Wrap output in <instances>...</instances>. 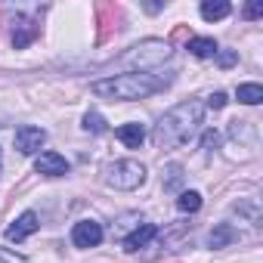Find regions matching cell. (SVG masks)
Masks as SVG:
<instances>
[{"instance_id": "cell-1", "label": "cell", "mask_w": 263, "mask_h": 263, "mask_svg": "<svg viewBox=\"0 0 263 263\" xmlns=\"http://www.w3.org/2000/svg\"><path fill=\"white\" fill-rule=\"evenodd\" d=\"M201 124H204V105L195 102V99L180 102V105H174V108L155 124L152 143H155L158 149H177V146L189 143V140L198 134Z\"/></svg>"}, {"instance_id": "cell-2", "label": "cell", "mask_w": 263, "mask_h": 263, "mask_svg": "<svg viewBox=\"0 0 263 263\" xmlns=\"http://www.w3.org/2000/svg\"><path fill=\"white\" fill-rule=\"evenodd\" d=\"M164 87L161 78L152 74H137V71H127V74H111L105 81H96L90 90L102 99H115V102H130V99H146L152 93H158Z\"/></svg>"}, {"instance_id": "cell-3", "label": "cell", "mask_w": 263, "mask_h": 263, "mask_svg": "<svg viewBox=\"0 0 263 263\" xmlns=\"http://www.w3.org/2000/svg\"><path fill=\"white\" fill-rule=\"evenodd\" d=\"M105 183L111 189H121V192H130V189H137L146 183V167L134 158H121L115 164H108L105 171Z\"/></svg>"}, {"instance_id": "cell-4", "label": "cell", "mask_w": 263, "mask_h": 263, "mask_svg": "<svg viewBox=\"0 0 263 263\" xmlns=\"http://www.w3.org/2000/svg\"><path fill=\"white\" fill-rule=\"evenodd\" d=\"M171 53H174L171 44H164V41H158V37H149V41H140L124 59H127V65H134V68L143 71V68H155V65L167 62Z\"/></svg>"}, {"instance_id": "cell-5", "label": "cell", "mask_w": 263, "mask_h": 263, "mask_svg": "<svg viewBox=\"0 0 263 263\" xmlns=\"http://www.w3.org/2000/svg\"><path fill=\"white\" fill-rule=\"evenodd\" d=\"M44 143H47V130H44V127H31V124H25V127L16 130V149H19L22 155H34V152H41Z\"/></svg>"}, {"instance_id": "cell-6", "label": "cell", "mask_w": 263, "mask_h": 263, "mask_svg": "<svg viewBox=\"0 0 263 263\" xmlns=\"http://www.w3.org/2000/svg\"><path fill=\"white\" fill-rule=\"evenodd\" d=\"M102 226L96 223V220H81V223H74V229H71V241L78 245V248H96L99 241H102Z\"/></svg>"}, {"instance_id": "cell-7", "label": "cell", "mask_w": 263, "mask_h": 263, "mask_svg": "<svg viewBox=\"0 0 263 263\" xmlns=\"http://www.w3.org/2000/svg\"><path fill=\"white\" fill-rule=\"evenodd\" d=\"M155 238H158V226H155V223H140L134 232L124 238V251H127V254H137V251L149 248Z\"/></svg>"}, {"instance_id": "cell-8", "label": "cell", "mask_w": 263, "mask_h": 263, "mask_svg": "<svg viewBox=\"0 0 263 263\" xmlns=\"http://www.w3.org/2000/svg\"><path fill=\"white\" fill-rule=\"evenodd\" d=\"M37 229H41V217H37L34 211H25L22 217L13 220V226H7V238H10V241H25V238L34 235Z\"/></svg>"}, {"instance_id": "cell-9", "label": "cell", "mask_w": 263, "mask_h": 263, "mask_svg": "<svg viewBox=\"0 0 263 263\" xmlns=\"http://www.w3.org/2000/svg\"><path fill=\"white\" fill-rule=\"evenodd\" d=\"M34 171L41 177H65L68 174V161L59 152H41L37 161H34Z\"/></svg>"}, {"instance_id": "cell-10", "label": "cell", "mask_w": 263, "mask_h": 263, "mask_svg": "<svg viewBox=\"0 0 263 263\" xmlns=\"http://www.w3.org/2000/svg\"><path fill=\"white\" fill-rule=\"evenodd\" d=\"M34 37H37V25L31 19H25V16H16L13 19V47L16 50H25Z\"/></svg>"}, {"instance_id": "cell-11", "label": "cell", "mask_w": 263, "mask_h": 263, "mask_svg": "<svg viewBox=\"0 0 263 263\" xmlns=\"http://www.w3.org/2000/svg\"><path fill=\"white\" fill-rule=\"evenodd\" d=\"M115 137H118L127 149H140L143 140H146V127H143V124H121V127L115 130Z\"/></svg>"}, {"instance_id": "cell-12", "label": "cell", "mask_w": 263, "mask_h": 263, "mask_svg": "<svg viewBox=\"0 0 263 263\" xmlns=\"http://www.w3.org/2000/svg\"><path fill=\"white\" fill-rule=\"evenodd\" d=\"M238 238V232L232 229V223H217L214 229H211V235H208V245L211 248H226V245H232Z\"/></svg>"}, {"instance_id": "cell-13", "label": "cell", "mask_w": 263, "mask_h": 263, "mask_svg": "<svg viewBox=\"0 0 263 263\" xmlns=\"http://www.w3.org/2000/svg\"><path fill=\"white\" fill-rule=\"evenodd\" d=\"M229 13H232V7L226 4V0H204L201 4V19H208V22H220Z\"/></svg>"}, {"instance_id": "cell-14", "label": "cell", "mask_w": 263, "mask_h": 263, "mask_svg": "<svg viewBox=\"0 0 263 263\" xmlns=\"http://www.w3.org/2000/svg\"><path fill=\"white\" fill-rule=\"evenodd\" d=\"M217 41L214 37H192L189 41V53L192 56H198V59H211V56H217Z\"/></svg>"}, {"instance_id": "cell-15", "label": "cell", "mask_w": 263, "mask_h": 263, "mask_svg": "<svg viewBox=\"0 0 263 263\" xmlns=\"http://www.w3.org/2000/svg\"><path fill=\"white\" fill-rule=\"evenodd\" d=\"M235 96H238V102H245V105H257V102H263V87H260V84H238Z\"/></svg>"}, {"instance_id": "cell-16", "label": "cell", "mask_w": 263, "mask_h": 263, "mask_svg": "<svg viewBox=\"0 0 263 263\" xmlns=\"http://www.w3.org/2000/svg\"><path fill=\"white\" fill-rule=\"evenodd\" d=\"M177 208H180L183 214H195V211L201 208V195H198L195 189H189V192H180V198H177Z\"/></svg>"}, {"instance_id": "cell-17", "label": "cell", "mask_w": 263, "mask_h": 263, "mask_svg": "<svg viewBox=\"0 0 263 263\" xmlns=\"http://www.w3.org/2000/svg\"><path fill=\"white\" fill-rule=\"evenodd\" d=\"M84 130H90V134H105V118L99 111H87L84 115Z\"/></svg>"}, {"instance_id": "cell-18", "label": "cell", "mask_w": 263, "mask_h": 263, "mask_svg": "<svg viewBox=\"0 0 263 263\" xmlns=\"http://www.w3.org/2000/svg\"><path fill=\"white\" fill-rule=\"evenodd\" d=\"M180 183H183V167L180 164H171L167 167V177H164V189H180Z\"/></svg>"}, {"instance_id": "cell-19", "label": "cell", "mask_w": 263, "mask_h": 263, "mask_svg": "<svg viewBox=\"0 0 263 263\" xmlns=\"http://www.w3.org/2000/svg\"><path fill=\"white\" fill-rule=\"evenodd\" d=\"M220 140H223V137L217 134V130H204V137H201V149H204V152H217V149H220Z\"/></svg>"}, {"instance_id": "cell-20", "label": "cell", "mask_w": 263, "mask_h": 263, "mask_svg": "<svg viewBox=\"0 0 263 263\" xmlns=\"http://www.w3.org/2000/svg\"><path fill=\"white\" fill-rule=\"evenodd\" d=\"M217 62H220V68H232L238 62V53L235 50H217Z\"/></svg>"}, {"instance_id": "cell-21", "label": "cell", "mask_w": 263, "mask_h": 263, "mask_svg": "<svg viewBox=\"0 0 263 263\" xmlns=\"http://www.w3.org/2000/svg\"><path fill=\"white\" fill-rule=\"evenodd\" d=\"M0 263H28L22 254H16V251H10V248H0Z\"/></svg>"}, {"instance_id": "cell-22", "label": "cell", "mask_w": 263, "mask_h": 263, "mask_svg": "<svg viewBox=\"0 0 263 263\" xmlns=\"http://www.w3.org/2000/svg\"><path fill=\"white\" fill-rule=\"evenodd\" d=\"M260 16H263V4H260V0H254V4L245 7V19H260Z\"/></svg>"}, {"instance_id": "cell-23", "label": "cell", "mask_w": 263, "mask_h": 263, "mask_svg": "<svg viewBox=\"0 0 263 263\" xmlns=\"http://www.w3.org/2000/svg\"><path fill=\"white\" fill-rule=\"evenodd\" d=\"M223 105H226V93L223 90H217V93L208 96V108H223Z\"/></svg>"}]
</instances>
